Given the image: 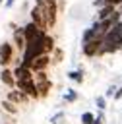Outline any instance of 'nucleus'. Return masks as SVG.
<instances>
[{
	"label": "nucleus",
	"mask_w": 122,
	"mask_h": 124,
	"mask_svg": "<svg viewBox=\"0 0 122 124\" xmlns=\"http://www.w3.org/2000/svg\"><path fill=\"white\" fill-rule=\"evenodd\" d=\"M101 45H103V50H107V52H114L116 48H120L122 46V23L116 21L112 25V29L107 31V35L101 41Z\"/></svg>",
	"instance_id": "obj_1"
},
{
	"label": "nucleus",
	"mask_w": 122,
	"mask_h": 124,
	"mask_svg": "<svg viewBox=\"0 0 122 124\" xmlns=\"http://www.w3.org/2000/svg\"><path fill=\"white\" fill-rule=\"evenodd\" d=\"M17 85H19V91H23L25 95H31V97H37V87H35V81L33 78H23V79H17Z\"/></svg>",
	"instance_id": "obj_2"
},
{
	"label": "nucleus",
	"mask_w": 122,
	"mask_h": 124,
	"mask_svg": "<svg viewBox=\"0 0 122 124\" xmlns=\"http://www.w3.org/2000/svg\"><path fill=\"white\" fill-rule=\"evenodd\" d=\"M35 87H37V93H39V95H46V91L50 89V81L46 79V76L43 74V70H39V74H37Z\"/></svg>",
	"instance_id": "obj_3"
},
{
	"label": "nucleus",
	"mask_w": 122,
	"mask_h": 124,
	"mask_svg": "<svg viewBox=\"0 0 122 124\" xmlns=\"http://www.w3.org/2000/svg\"><path fill=\"white\" fill-rule=\"evenodd\" d=\"M31 16H33V23H35L39 29H43V27L46 25V17H45V12H43V8H41L39 4H37V8H33Z\"/></svg>",
	"instance_id": "obj_4"
},
{
	"label": "nucleus",
	"mask_w": 122,
	"mask_h": 124,
	"mask_svg": "<svg viewBox=\"0 0 122 124\" xmlns=\"http://www.w3.org/2000/svg\"><path fill=\"white\" fill-rule=\"evenodd\" d=\"M99 46H101V41H99V37H93V39L85 41V45H83V52H85L87 56H93V54L99 50Z\"/></svg>",
	"instance_id": "obj_5"
},
{
	"label": "nucleus",
	"mask_w": 122,
	"mask_h": 124,
	"mask_svg": "<svg viewBox=\"0 0 122 124\" xmlns=\"http://www.w3.org/2000/svg\"><path fill=\"white\" fill-rule=\"evenodd\" d=\"M46 64H48V56H46V54L43 52V54H39V56H35V58L31 60L29 68H31V70H37V72H39V70H45V68H46Z\"/></svg>",
	"instance_id": "obj_6"
},
{
	"label": "nucleus",
	"mask_w": 122,
	"mask_h": 124,
	"mask_svg": "<svg viewBox=\"0 0 122 124\" xmlns=\"http://www.w3.org/2000/svg\"><path fill=\"white\" fill-rule=\"evenodd\" d=\"M10 60H12V46L8 43H4V45H0V62L6 64Z\"/></svg>",
	"instance_id": "obj_7"
},
{
	"label": "nucleus",
	"mask_w": 122,
	"mask_h": 124,
	"mask_svg": "<svg viewBox=\"0 0 122 124\" xmlns=\"http://www.w3.org/2000/svg\"><path fill=\"white\" fill-rule=\"evenodd\" d=\"M39 31H41V29H39L35 23H29V25H25V29H23V37H25V41L33 39V37H35Z\"/></svg>",
	"instance_id": "obj_8"
},
{
	"label": "nucleus",
	"mask_w": 122,
	"mask_h": 124,
	"mask_svg": "<svg viewBox=\"0 0 122 124\" xmlns=\"http://www.w3.org/2000/svg\"><path fill=\"white\" fill-rule=\"evenodd\" d=\"M0 78H2V81H4L6 85H14V78H12V72H10V70H4Z\"/></svg>",
	"instance_id": "obj_9"
},
{
	"label": "nucleus",
	"mask_w": 122,
	"mask_h": 124,
	"mask_svg": "<svg viewBox=\"0 0 122 124\" xmlns=\"http://www.w3.org/2000/svg\"><path fill=\"white\" fill-rule=\"evenodd\" d=\"M112 12H114V10H112V6H108V4H107L105 8H101V12H99V17H101V19H105V17H108Z\"/></svg>",
	"instance_id": "obj_10"
},
{
	"label": "nucleus",
	"mask_w": 122,
	"mask_h": 124,
	"mask_svg": "<svg viewBox=\"0 0 122 124\" xmlns=\"http://www.w3.org/2000/svg\"><path fill=\"white\" fill-rule=\"evenodd\" d=\"M93 118H95V116H93L91 112H83V114H81V122H83V124H91Z\"/></svg>",
	"instance_id": "obj_11"
},
{
	"label": "nucleus",
	"mask_w": 122,
	"mask_h": 124,
	"mask_svg": "<svg viewBox=\"0 0 122 124\" xmlns=\"http://www.w3.org/2000/svg\"><path fill=\"white\" fill-rule=\"evenodd\" d=\"M10 99H14V101H23L25 97H23V91H14V93H10Z\"/></svg>",
	"instance_id": "obj_12"
},
{
	"label": "nucleus",
	"mask_w": 122,
	"mask_h": 124,
	"mask_svg": "<svg viewBox=\"0 0 122 124\" xmlns=\"http://www.w3.org/2000/svg\"><path fill=\"white\" fill-rule=\"evenodd\" d=\"M68 76H70L72 79H76V81H81V79H83V76H81V72H70Z\"/></svg>",
	"instance_id": "obj_13"
},
{
	"label": "nucleus",
	"mask_w": 122,
	"mask_h": 124,
	"mask_svg": "<svg viewBox=\"0 0 122 124\" xmlns=\"http://www.w3.org/2000/svg\"><path fill=\"white\" fill-rule=\"evenodd\" d=\"M45 48H46V50H50V48H52V39H50V37H46V35H45Z\"/></svg>",
	"instance_id": "obj_14"
},
{
	"label": "nucleus",
	"mask_w": 122,
	"mask_h": 124,
	"mask_svg": "<svg viewBox=\"0 0 122 124\" xmlns=\"http://www.w3.org/2000/svg\"><path fill=\"white\" fill-rule=\"evenodd\" d=\"M4 108H6V110H10V112H15V107H14L10 101H6V103H4Z\"/></svg>",
	"instance_id": "obj_15"
},
{
	"label": "nucleus",
	"mask_w": 122,
	"mask_h": 124,
	"mask_svg": "<svg viewBox=\"0 0 122 124\" xmlns=\"http://www.w3.org/2000/svg\"><path fill=\"white\" fill-rule=\"evenodd\" d=\"M97 107H99V108H105V99H103V97L97 99Z\"/></svg>",
	"instance_id": "obj_16"
},
{
	"label": "nucleus",
	"mask_w": 122,
	"mask_h": 124,
	"mask_svg": "<svg viewBox=\"0 0 122 124\" xmlns=\"http://www.w3.org/2000/svg\"><path fill=\"white\" fill-rule=\"evenodd\" d=\"M112 93H114V87H108V91H107V97H112Z\"/></svg>",
	"instance_id": "obj_17"
},
{
	"label": "nucleus",
	"mask_w": 122,
	"mask_h": 124,
	"mask_svg": "<svg viewBox=\"0 0 122 124\" xmlns=\"http://www.w3.org/2000/svg\"><path fill=\"white\" fill-rule=\"evenodd\" d=\"M114 97H116V99H120V97H122V87H120V89L114 93Z\"/></svg>",
	"instance_id": "obj_18"
},
{
	"label": "nucleus",
	"mask_w": 122,
	"mask_h": 124,
	"mask_svg": "<svg viewBox=\"0 0 122 124\" xmlns=\"http://www.w3.org/2000/svg\"><path fill=\"white\" fill-rule=\"evenodd\" d=\"M6 4H8V6H12V4H14V0H6Z\"/></svg>",
	"instance_id": "obj_19"
},
{
	"label": "nucleus",
	"mask_w": 122,
	"mask_h": 124,
	"mask_svg": "<svg viewBox=\"0 0 122 124\" xmlns=\"http://www.w3.org/2000/svg\"><path fill=\"white\" fill-rule=\"evenodd\" d=\"M0 2H2V0H0Z\"/></svg>",
	"instance_id": "obj_20"
}]
</instances>
